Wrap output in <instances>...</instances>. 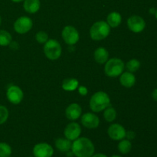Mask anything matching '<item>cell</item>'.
<instances>
[{
	"label": "cell",
	"mask_w": 157,
	"mask_h": 157,
	"mask_svg": "<svg viewBox=\"0 0 157 157\" xmlns=\"http://www.w3.org/2000/svg\"><path fill=\"white\" fill-rule=\"evenodd\" d=\"M71 150L76 157H91L94 154L95 147L90 139L79 137L73 141Z\"/></svg>",
	"instance_id": "1"
},
{
	"label": "cell",
	"mask_w": 157,
	"mask_h": 157,
	"mask_svg": "<svg viewBox=\"0 0 157 157\" xmlns=\"http://www.w3.org/2000/svg\"><path fill=\"white\" fill-rule=\"evenodd\" d=\"M89 106L92 111L99 113L110 106V98L106 92L98 91L90 98Z\"/></svg>",
	"instance_id": "2"
},
{
	"label": "cell",
	"mask_w": 157,
	"mask_h": 157,
	"mask_svg": "<svg viewBox=\"0 0 157 157\" xmlns=\"http://www.w3.org/2000/svg\"><path fill=\"white\" fill-rule=\"evenodd\" d=\"M110 27L107 21H98L94 23L90 29V36L94 41L104 40L110 35Z\"/></svg>",
	"instance_id": "3"
},
{
	"label": "cell",
	"mask_w": 157,
	"mask_h": 157,
	"mask_svg": "<svg viewBox=\"0 0 157 157\" xmlns=\"http://www.w3.org/2000/svg\"><path fill=\"white\" fill-rule=\"evenodd\" d=\"M125 69V64L121 58H113L108 59L105 63L104 72L106 75L110 78L119 77Z\"/></svg>",
	"instance_id": "4"
},
{
	"label": "cell",
	"mask_w": 157,
	"mask_h": 157,
	"mask_svg": "<svg viewBox=\"0 0 157 157\" xmlns=\"http://www.w3.org/2000/svg\"><path fill=\"white\" fill-rule=\"evenodd\" d=\"M44 44V53L48 59L55 61L61 57L62 48L60 43L57 40L48 39Z\"/></svg>",
	"instance_id": "5"
},
{
	"label": "cell",
	"mask_w": 157,
	"mask_h": 157,
	"mask_svg": "<svg viewBox=\"0 0 157 157\" xmlns=\"http://www.w3.org/2000/svg\"><path fill=\"white\" fill-rule=\"evenodd\" d=\"M61 37L66 44L68 45H75L79 41L80 35L76 28L71 25H67L63 29Z\"/></svg>",
	"instance_id": "6"
},
{
	"label": "cell",
	"mask_w": 157,
	"mask_h": 157,
	"mask_svg": "<svg viewBox=\"0 0 157 157\" xmlns=\"http://www.w3.org/2000/svg\"><path fill=\"white\" fill-rule=\"evenodd\" d=\"M33 26V21L32 18L28 16H21L15 20L13 28L15 32L18 34H25L29 32Z\"/></svg>",
	"instance_id": "7"
},
{
	"label": "cell",
	"mask_w": 157,
	"mask_h": 157,
	"mask_svg": "<svg viewBox=\"0 0 157 157\" xmlns=\"http://www.w3.org/2000/svg\"><path fill=\"white\" fill-rule=\"evenodd\" d=\"M6 97L11 104L17 105L22 101L24 98V93L18 86L10 85L6 91Z\"/></svg>",
	"instance_id": "8"
},
{
	"label": "cell",
	"mask_w": 157,
	"mask_h": 157,
	"mask_svg": "<svg viewBox=\"0 0 157 157\" xmlns=\"http://www.w3.org/2000/svg\"><path fill=\"white\" fill-rule=\"evenodd\" d=\"M127 27L133 33H140L145 29L146 21L140 15H131L127 19Z\"/></svg>",
	"instance_id": "9"
},
{
	"label": "cell",
	"mask_w": 157,
	"mask_h": 157,
	"mask_svg": "<svg viewBox=\"0 0 157 157\" xmlns=\"http://www.w3.org/2000/svg\"><path fill=\"white\" fill-rule=\"evenodd\" d=\"M34 157H52L54 149L47 143H39L33 147Z\"/></svg>",
	"instance_id": "10"
},
{
	"label": "cell",
	"mask_w": 157,
	"mask_h": 157,
	"mask_svg": "<svg viewBox=\"0 0 157 157\" xmlns=\"http://www.w3.org/2000/svg\"><path fill=\"white\" fill-rule=\"evenodd\" d=\"M125 128L119 124H113L107 129V134L109 137L115 141H120L126 137Z\"/></svg>",
	"instance_id": "11"
},
{
	"label": "cell",
	"mask_w": 157,
	"mask_h": 157,
	"mask_svg": "<svg viewBox=\"0 0 157 157\" xmlns=\"http://www.w3.org/2000/svg\"><path fill=\"white\" fill-rule=\"evenodd\" d=\"M81 133V126L76 122H71L67 124L64 130V135L65 138L71 141H74L79 138Z\"/></svg>",
	"instance_id": "12"
},
{
	"label": "cell",
	"mask_w": 157,
	"mask_h": 157,
	"mask_svg": "<svg viewBox=\"0 0 157 157\" xmlns=\"http://www.w3.org/2000/svg\"><path fill=\"white\" fill-rule=\"evenodd\" d=\"M81 124L87 129L93 130L96 129L100 125V119L95 113H86L81 116Z\"/></svg>",
	"instance_id": "13"
},
{
	"label": "cell",
	"mask_w": 157,
	"mask_h": 157,
	"mask_svg": "<svg viewBox=\"0 0 157 157\" xmlns=\"http://www.w3.org/2000/svg\"><path fill=\"white\" fill-rule=\"evenodd\" d=\"M82 115V108L76 103L71 104L65 110V116L70 121H76Z\"/></svg>",
	"instance_id": "14"
},
{
	"label": "cell",
	"mask_w": 157,
	"mask_h": 157,
	"mask_svg": "<svg viewBox=\"0 0 157 157\" xmlns=\"http://www.w3.org/2000/svg\"><path fill=\"white\" fill-rule=\"evenodd\" d=\"M120 83L123 87L130 88L136 84V77L131 72H123L120 75Z\"/></svg>",
	"instance_id": "15"
},
{
	"label": "cell",
	"mask_w": 157,
	"mask_h": 157,
	"mask_svg": "<svg viewBox=\"0 0 157 157\" xmlns=\"http://www.w3.org/2000/svg\"><path fill=\"white\" fill-rule=\"evenodd\" d=\"M94 58L95 61L100 64H105L109 59V52L105 48L99 47L94 51Z\"/></svg>",
	"instance_id": "16"
},
{
	"label": "cell",
	"mask_w": 157,
	"mask_h": 157,
	"mask_svg": "<svg viewBox=\"0 0 157 157\" xmlns=\"http://www.w3.org/2000/svg\"><path fill=\"white\" fill-rule=\"evenodd\" d=\"M23 8L28 13L35 14L39 11L41 8V2L40 0H24Z\"/></svg>",
	"instance_id": "17"
},
{
	"label": "cell",
	"mask_w": 157,
	"mask_h": 157,
	"mask_svg": "<svg viewBox=\"0 0 157 157\" xmlns=\"http://www.w3.org/2000/svg\"><path fill=\"white\" fill-rule=\"evenodd\" d=\"M72 143L67 138H58L55 140V147L62 153H67L71 150Z\"/></svg>",
	"instance_id": "18"
},
{
	"label": "cell",
	"mask_w": 157,
	"mask_h": 157,
	"mask_svg": "<svg viewBox=\"0 0 157 157\" xmlns=\"http://www.w3.org/2000/svg\"><path fill=\"white\" fill-rule=\"evenodd\" d=\"M122 16L117 12H112L107 15V23L110 28H117L121 24Z\"/></svg>",
	"instance_id": "19"
},
{
	"label": "cell",
	"mask_w": 157,
	"mask_h": 157,
	"mask_svg": "<svg viewBox=\"0 0 157 157\" xmlns=\"http://www.w3.org/2000/svg\"><path fill=\"white\" fill-rule=\"evenodd\" d=\"M79 86V81L74 78H66L63 81L62 84H61V87L65 91H74V90H77Z\"/></svg>",
	"instance_id": "20"
},
{
	"label": "cell",
	"mask_w": 157,
	"mask_h": 157,
	"mask_svg": "<svg viewBox=\"0 0 157 157\" xmlns=\"http://www.w3.org/2000/svg\"><path fill=\"white\" fill-rule=\"evenodd\" d=\"M118 150L121 154H127L130 153L132 150V144L130 140L127 139H123L120 140L119 144L117 146Z\"/></svg>",
	"instance_id": "21"
},
{
	"label": "cell",
	"mask_w": 157,
	"mask_h": 157,
	"mask_svg": "<svg viewBox=\"0 0 157 157\" xmlns=\"http://www.w3.org/2000/svg\"><path fill=\"white\" fill-rule=\"evenodd\" d=\"M104 117L108 123H112L117 118V111L112 106H109L104 110Z\"/></svg>",
	"instance_id": "22"
},
{
	"label": "cell",
	"mask_w": 157,
	"mask_h": 157,
	"mask_svg": "<svg viewBox=\"0 0 157 157\" xmlns=\"http://www.w3.org/2000/svg\"><path fill=\"white\" fill-rule=\"evenodd\" d=\"M12 41V37L9 32L0 29V46H8Z\"/></svg>",
	"instance_id": "23"
},
{
	"label": "cell",
	"mask_w": 157,
	"mask_h": 157,
	"mask_svg": "<svg viewBox=\"0 0 157 157\" xmlns=\"http://www.w3.org/2000/svg\"><path fill=\"white\" fill-rule=\"evenodd\" d=\"M125 67L127 68V71L131 72V73H135L137 71L140 67V62L136 58L129 60L125 64Z\"/></svg>",
	"instance_id": "24"
},
{
	"label": "cell",
	"mask_w": 157,
	"mask_h": 157,
	"mask_svg": "<svg viewBox=\"0 0 157 157\" xmlns=\"http://www.w3.org/2000/svg\"><path fill=\"white\" fill-rule=\"evenodd\" d=\"M12 147L6 143H0V157H9L12 154Z\"/></svg>",
	"instance_id": "25"
},
{
	"label": "cell",
	"mask_w": 157,
	"mask_h": 157,
	"mask_svg": "<svg viewBox=\"0 0 157 157\" xmlns=\"http://www.w3.org/2000/svg\"><path fill=\"white\" fill-rule=\"evenodd\" d=\"M9 112L7 107L0 105V125L5 124L9 118Z\"/></svg>",
	"instance_id": "26"
},
{
	"label": "cell",
	"mask_w": 157,
	"mask_h": 157,
	"mask_svg": "<svg viewBox=\"0 0 157 157\" xmlns=\"http://www.w3.org/2000/svg\"><path fill=\"white\" fill-rule=\"evenodd\" d=\"M35 39L39 44H45L48 40V35L44 31H40L35 35Z\"/></svg>",
	"instance_id": "27"
},
{
	"label": "cell",
	"mask_w": 157,
	"mask_h": 157,
	"mask_svg": "<svg viewBox=\"0 0 157 157\" xmlns=\"http://www.w3.org/2000/svg\"><path fill=\"white\" fill-rule=\"evenodd\" d=\"M78 90L79 94L81 95V96H86V95L88 94V90H87V87H84V86H78Z\"/></svg>",
	"instance_id": "28"
},
{
	"label": "cell",
	"mask_w": 157,
	"mask_h": 157,
	"mask_svg": "<svg viewBox=\"0 0 157 157\" xmlns=\"http://www.w3.org/2000/svg\"><path fill=\"white\" fill-rule=\"evenodd\" d=\"M135 136H136V134H135L134 132L131 131V130L127 131V133H126V137H127V139L129 140H133L135 138Z\"/></svg>",
	"instance_id": "29"
},
{
	"label": "cell",
	"mask_w": 157,
	"mask_h": 157,
	"mask_svg": "<svg viewBox=\"0 0 157 157\" xmlns=\"http://www.w3.org/2000/svg\"><path fill=\"white\" fill-rule=\"evenodd\" d=\"M152 98H153V99L155 101L157 102V88L154 89L153 91L152 92Z\"/></svg>",
	"instance_id": "30"
},
{
	"label": "cell",
	"mask_w": 157,
	"mask_h": 157,
	"mask_svg": "<svg viewBox=\"0 0 157 157\" xmlns=\"http://www.w3.org/2000/svg\"><path fill=\"white\" fill-rule=\"evenodd\" d=\"M91 157H107L105 154L104 153H96V154H94Z\"/></svg>",
	"instance_id": "31"
},
{
	"label": "cell",
	"mask_w": 157,
	"mask_h": 157,
	"mask_svg": "<svg viewBox=\"0 0 157 157\" xmlns=\"http://www.w3.org/2000/svg\"><path fill=\"white\" fill-rule=\"evenodd\" d=\"M156 9H155V8H151L149 12H150V13L152 14V15H155V13H156Z\"/></svg>",
	"instance_id": "32"
},
{
	"label": "cell",
	"mask_w": 157,
	"mask_h": 157,
	"mask_svg": "<svg viewBox=\"0 0 157 157\" xmlns=\"http://www.w3.org/2000/svg\"><path fill=\"white\" fill-rule=\"evenodd\" d=\"M12 2H13L15 3H19V2H24V0H11Z\"/></svg>",
	"instance_id": "33"
},
{
	"label": "cell",
	"mask_w": 157,
	"mask_h": 157,
	"mask_svg": "<svg viewBox=\"0 0 157 157\" xmlns=\"http://www.w3.org/2000/svg\"><path fill=\"white\" fill-rule=\"evenodd\" d=\"M110 157H122V156H119V155H113V156H111Z\"/></svg>",
	"instance_id": "34"
},
{
	"label": "cell",
	"mask_w": 157,
	"mask_h": 157,
	"mask_svg": "<svg viewBox=\"0 0 157 157\" xmlns=\"http://www.w3.org/2000/svg\"><path fill=\"white\" fill-rule=\"evenodd\" d=\"M155 17H156V20H157V9L156 10V13H155Z\"/></svg>",
	"instance_id": "35"
},
{
	"label": "cell",
	"mask_w": 157,
	"mask_h": 157,
	"mask_svg": "<svg viewBox=\"0 0 157 157\" xmlns=\"http://www.w3.org/2000/svg\"><path fill=\"white\" fill-rule=\"evenodd\" d=\"M1 23H2V18L1 16H0V25H1Z\"/></svg>",
	"instance_id": "36"
},
{
	"label": "cell",
	"mask_w": 157,
	"mask_h": 157,
	"mask_svg": "<svg viewBox=\"0 0 157 157\" xmlns=\"http://www.w3.org/2000/svg\"><path fill=\"white\" fill-rule=\"evenodd\" d=\"M156 84H157V82H156Z\"/></svg>",
	"instance_id": "37"
}]
</instances>
